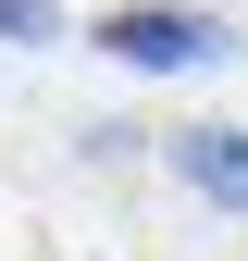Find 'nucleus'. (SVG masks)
<instances>
[{"mask_svg":"<svg viewBox=\"0 0 248 261\" xmlns=\"http://www.w3.org/2000/svg\"><path fill=\"white\" fill-rule=\"evenodd\" d=\"M100 50L137 62V75H211V62H236V38H224L211 13H112Z\"/></svg>","mask_w":248,"mask_h":261,"instance_id":"1","label":"nucleus"},{"mask_svg":"<svg viewBox=\"0 0 248 261\" xmlns=\"http://www.w3.org/2000/svg\"><path fill=\"white\" fill-rule=\"evenodd\" d=\"M174 174L199 187V199L248 212V137H236V124H186V137H174Z\"/></svg>","mask_w":248,"mask_h":261,"instance_id":"2","label":"nucleus"},{"mask_svg":"<svg viewBox=\"0 0 248 261\" xmlns=\"http://www.w3.org/2000/svg\"><path fill=\"white\" fill-rule=\"evenodd\" d=\"M0 38H25V50H38V38H62V13H50V0H0Z\"/></svg>","mask_w":248,"mask_h":261,"instance_id":"3","label":"nucleus"}]
</instances>
